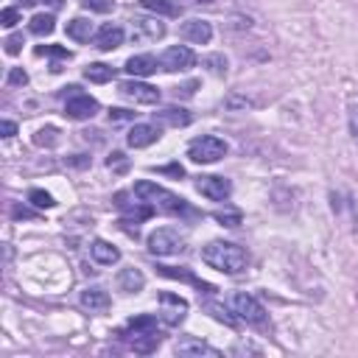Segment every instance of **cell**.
<instances>
[{"label":"cell","mask_w":358,"mask_h":358,"mask_svg":"<svg viewBox=\"0 0 358 358\" xmlns=\"http://www.w3.org/2000/svg\"><path fill=\"white\" fill-rule=\"evenodd\" d=\"M131 190H134V196H140L143 201H148V204L154 207V213H162V215H182V218H196V215H199L182 196L165 190V187L157 185V182L143 179V182H134Z\"/></svg>","instance_id":"obj_1"},{"label":"cell","mask_w":358,"mask_h":358,"mask_svg":"<svg viewBox=\"0 0 358 358\" xmlns=\"http://www.w3.org/2000/svg\"><path fill=\"white\" fill-rule=\"evenodd\" d=\"M201 260L224 274H241L249 263V255L243 246L229 243V241H210L207 246H201Z\"/></svg>","instance_id":"obj_2"},{"label":"cell","mask_w":358,"mask_h":358,"mask_svg":"<svg viewBox=\"0 0 358 358\" xmlns=\"http://www.w3.org/2000/svg\"><path fill=\"white\" fill-rule=\"evenodd\" d=\"M187 157L199 165H210V162H218L221 157H227V143L215 134H201L196 140L187 143Z\"/></svg>","instance_id":"obj_3"},{"label":"cell","mask_w":358,"mask_h":358,"mask_svg":"<svg viewBox=\"0 0 358 358\" xmlns=\"http://www.w3.org/2000/svg\"><path fill=\"white\" fill-rule=\"evenodd\" d=\"M229 305H232V313H235L241 322L255 324V327H266V308H263L252 294L238 291V294H232Z\"/></svg>","instance_id":"obj_4"},{"label":"cell","mask_w":358,"mask_h":358,"mask_svg":"<svg viewBox=\"0 0 358 358\" xmlns=\"http://www.w3.org/2000/svg\"><path fill=\"white\" fill-rule=\"evenodd\" d=\"M185 249V238L173 227H159L148 235V252L151 255H179Z\"/></svg>","instance_id":"obj_5"},{"label":"cell","mask_w":358,"mask_h":358,"mask_svg":"<svg viewBox=\"0 0 358 358\" xmlns=\"http://www.w3.org/2000/svg\"><path fill=\"white\" fill-rule=\"evenodd\" d=\"M98 112V101L87 92H81L76 84L70 87V95L64 98V115L70 120H90Z\"/></svg>","instance_id":"obj_6"},{"label":"cell","mask_w":358,"mask_h":358,"mask_svg":"<svg viewBox=\"0 0 358 358\" xmlns=\"http://www.w3.org/2000/svg\"><path fill=\"white\" fill-rule=\"evenodd\" d=\"M193 64H196V53H193L187 45H171V48H165L162 56H159V67H162L165 73H185V70H190Z\"/></svg>","instance_id":"obj_7"},{"label":"cell","mask_w":358,"mask_h":358,"mask_svg":"<svg viewBox=\"0 0 358 358\" xmlns=\"http://www.w3.org/2000/svg\"><path fill=\"white\" fill-rule=\"evenodd\" d=\"M159 305H162V310H159L162 324L176 327V324H182V322H185L187 299H182L179 294H168V291H162V294H159Z\"/></svg>","instance_id":"obj_8"},{"label":"cell","mask_w":358,"mask_h":358,"mask_svg":"<svg viewBox=\"0 0 358 358\" xmlns=\"http://www.w3.org/2000/svg\"><path fill=\"white\" fill-rule=\"evenodd\" d=\"M196 190L210 201H227L229 193H232V182L224 179V176H213L210 173V176H199L196 179Z\"/></svg>","instance_id":"obj_9"},{"label":"cell","mask_w":358,"mask_h":358,"mask_svg":"<svg viewBox=\"0 0 358 358\" xmlns=\"http://www.w3.org/2000/svg\"><path fill=\"white\" fill-rule=\"evenodd\" d=\"M117 92L126 98V101H131V103H157L159 101V90L157 87H151V84H145V81H123L120 87H117Z\"/></svg>","instance_id":"obj_10"},{"label":"cell","mask_w":358,"mask_h":358,"mask_svg":"<svg viewBox=\"0 0 358 358\" xmlns=\"http://www.w3.org/2000/svg\"><path fill=\"white\" fill-rule=\"evenodd\" d=\"M157 274L162 277H171V280H182V282H190L199 294H215L218 288L213 282H204L201 277H196L190 268H176V266H157Z\"/></svg>","instance_id":"obj_11"},{"label":"cell","mask_w":358,"mask_h":358,"mask_svg":"<svg viewBox=\"0 0 358 358\" xmlns=\"http://www.w3.org/2000/svg\"><path fill=\"white\" fill-rule=\"evenodd\" d=\"M165 36V25L157 17H134L131 20V39H148L157 42Z\"/></svg>","instance_id":"obj_12"},{"label":"cell","mask_w":358,"mask_h":358,"mask_svg":"<svg viewBox=\"0 0 358 358\" xmlns=\"http://www.w3.org/2000/svg\"><path fill=\"white\" fill-rule=\"evenodd\" d=\"M120 338L126 341L129 350H134L140 355H151L159 347V330L157 333H129V330H120Z\"/></svg>","instance_id":"obj_13"},{"label":"cell","mask_w":358,"mask_h":358,"mask_svg":"<svg viewBox=\"0 0 358 358\" xmlns=\"http://www.w3.org/2000/svg\"><path fill=\"white\" fill-rule=\"evenodd\" d=\"M159 137H162L159 126H154V123H134V126L129 129V134H126V143H129L131 148H145V145L157 143Z\"/></svg>","instance_id":"obj_14"},{"label":"cell","mask_w":358,"mask_h":358,"mask_svg":"<svg viewBox=\"0 0 358 358\" xmlns=\"http://www.w3.org/2000/svg\"><path fill=\"white\" fill-rule=\"evenodd\" d=\"M179 34L193 45H207L213 39V25L207 20H187V22H182Z\"/></svg>","instance_id":"obj_15"},{"label":"cell","mask_w":358,"mask_h":358,"mask_svg":"<svg viewBox=\"0 0 358 358\" xmlns=\"http://www.w3.org/2000/svg\"><path fill=\"white\" fill-rule=\"evenodd\" d=\"M120 45H123V28L120 25L106 22V25L98 28V34H95V48L98 50H115Z\"/></svg>","instance_id":"obj_16"},{"label":"cell","mask_w":358,"mask_h":358,"mask_svg":"<svg viewBox=\"0 0 358 358\" xmlns=\"http://www.w3.org/2000/svg\"><path fill=\"white\" fill-rule=\"evenodd\" d=\"M193 115L182 106H165L159 112H154V123H162V126H173V129H182V126H190Z\"/></svg>","instance_id":"obj_17"},{"label":"cell","mask_w":358,"mask_h":358,"mask_svg":"<svg viewBox=\"0 0 358 358\" xmlns=\"http://www.w3.org/2000/svg\"><path fill=\"white\" fill-rule=\"evenodd\" d=\"M173 352L176 355H207V358H221V350L210 347L207 341H199V338H182L173 344Z\"/></svg>","instance_id":"obj_18"},{"label":"cell","mask_w":358,"mask_h":358,"mask_svg":"<svg viewBox=\"0 0 358 358\" xmlns=\"http://www.w3.org/2000/svg\"><path fill=\"white\" fill-rule=\"evenodd\" d=\"M90 255H92V260L101 263V266H112V263L120 260V249L112 246L109 241H101V238H95V241L90 243Z\"/></svg>","instance_id":"obj_19"},{"label":"cell","mask_w":358,"mask_h":358,"mask_svg":"<svg viewBox=\"0 0 358 358\" xmlns=\"http://www.w3.org/2000/svg\"><path fill=\"white\" fill-rule=\"evenodd\" d=\"M157 59L151 56V53H137V56H131L129 62H126V73L129 76H151V73H157Z\"/></svg>","instance_id":"obj_20"},{"label":"cell","mask_w":358,"mask_h":358,"mask_svg":"<svg viewBox=\"0 0 358 358\" xmlns=\"http://www.w3.org/2000/svg\"><path fill=\"white\" fill-rule=\"evenodd\" d=\"M143 285H145V277H143L140 268H134V266L120 268V274H117V288H120V291H126V294H137Z\"/></svg>","instance_id":"obj_21"},{"label":"cell","mask_w":358,"mask_h":358,"mask_svg":"<svg viewBox=\"0 0 358 358\" xmlns=\"http://www.w3.org/2000/svg\"><path fill=\"white\" fill-rule=\"evenodd\" d=\"M81 305L87 310H106L109 308V294L103 288H87V291H81Z\"/></svg>","instance_id":"obj_22"},{"label":"cell","mask_w":358,"mask_h":358,"mask_svg":"<svg viewBox=\"0 0 358 358\" xmlns=\"http://www.w3.org/2000/svg\"><path fill=\"white\" fill-rule=\"evenodd\" d=\"M84 78L92 81V84H106V81L115 78V67H109L103 62H92V64L84 67Z\"/></svg>","instance_id":"obj_23"},{"label":"cell","mask_w":358,"mask_h":358,"mask_svg":"<svg viewBox=\"0 0 358 358\" xmlns=\"http://www.w3.org/2000/svg\"><path fill=\"white\" fill-rule=\"evenodd\" d=\"M64 31H67V36L76 39V42H90V36H92V22L84 20V17H73Z\"/></svg>","instance_id":"obj_24"},{"label":"cell","mask_w":358,"mask_h":358,"mask_svg":"<svg viewBox=\"0 0 358 358\" xmlns=\"http://www.w3.org/2000/svg\"><path fill=\"white\" fill-rule=\"evenodd\" d=\"M126 330H129V333H157V316H151V313L131 316V319L126 322Z\"/></svg>","instance_id":"obj_25"},{"label":"cell","mask_w":358,"mask_h":358,"mask_svg":"<svg viewBox=\"0 0 358 358\" xmlns=\"http://www.w3.org/2000/svg\"><path fill=\"white\" fill-rule=\"evenodd\" d=\"M28 28H31V34H36V36H48V34H53L56 20H53V14H34L31 22H28Z\"/></svg>","instance_id":"obj_26"},{"label":"cell","mask_w":358,"mask_h":358,"mask_svg":"<svg viewBox=\"0 0 358 358\" xmlns=\"http://www.w3.org/2000/svg\"><path fill=\"white\" fill-rule=\"evenodd\" d=\"M59 140H62V131H59L56 126L36 129V134H34V145H39V148H53Z\"/></svg>","instance_id":"obj_27"},{"label":"cell","mask_w":358,"mask_h":358,"mask_svg":"<svg viewBox=\"0 0 358 358\" xmlns=\"http://www.w3.org/2000/svg\"><path fill=\"white\" fill-rule=\"evenodd\" d=\"M140 6L145 11H154V14H165V17H176L179 14V6L173 0H140Z\"/></svg>","instance_id":"obj_28"},{"label":"cell","mask_w":358,"mask_h":358,"mask_svg":"<svg viewBox=\"0 0 358 358\" xmlns=\"http://www.w3.org/2000/svg\"><path fill=\"white\" fill-rule=\"evenodd\" d=\"M201 67H207L213 76H227V67H229V62H227V56L224 53H210V56H204L201 59Z\"/></svg>","instance_id":"obj_29"},{"label":"cell","mask_w":358,"mask_h":358,"mask_svg":"<svg viewBox=\"0 0 358 358\" xmlns=\"http://www.w3.org/2000/svg\"><path fill=\"white\" fill-rule=\"evenodd\" d=\"M204 308H207V310H210V313H213L218 322H224L227 327H238V322H241L238 316H229V310H227L224 305H218V302H207Z\"/></svg>","instance_id":"obj_30"},{"label":"cell","mask_w":358,"mask_h":358,"mask_svg":"<svg viewBox=\"0 0 358 358\" xmlns=\"http://www.w3.org/2000/svg\"><path fill=\"white\" fill-rule=\"evenodd\" d=\"M28 201H31L34 207H39V210H50V207L56 204L53 196L45 193V190H39V187H31V190H28Z\"/></svg>","instance_id":"obj_31"},{"label":"cell","mask_w":358,"mask_h":358,"mask_svg":"<svg viewBox=\"0 0 358 358\" xmlns=\"http://www.w3.org/2000/svg\"><path fill=\"white\" fill-rule=\"evenodd\" d=\"M213 218H215L221 227H238V224H241V210H229V207H224V210H215Z\"/></svg>","instance_id":"obj_32"},{"label":"cell","mask_w":358,"mask_h":358,"mask_svg":"<svg viewBox=\"0 0 358 358\" xmlns=\"http://www.w3.org/2000/svg\"><path fill=\"white\" fill-rule=\"evenodd\" d=\"M34 53L36 56H53V59H70V50L62 45H36Z\"/></svg>","instance_id":"obj_33"},{"label":"cell","mask_w":358,"mask_h":358,"mask_svg":"<svg viewBox=\"0 0 358 358\" xmlns=\"http://www.w3.org/2000/svg\"><path fill=\"white\" fill-rule=\"evenodd\" d=\"M347 117H350V134H352V140L358 143V95H355V98H350Z\"/></svg>","instance_id":"obj_34"},{"label":"cell","mask_w":358,"mask_h":358,"mask_svg":"<svg viewBox=\"0 0 358 358\" xmlns=\"http://www.w3.org/2000/svg\"><path fill=\"white\" fill-rule=\"evenodd\" d=\"M81 6L90 11H98V14H109L115 8V0H81Z\"/></svg>","instance_id":"obj_35"},{"label":"cell","mask_w":358,"mask_h":358,"mask_svg":"<svg viewBox=\"0 0 358 358\" xmlns=\"http://www.w3.org/2000/svg\"><path fill=\"white\" fill-rule=\"evenodd\" d=\"M17 22H20V8L8 6V8L0 11V25H3V28H14Z\"/></svg>","instance_id":"obj_36"},{"label":"cell","mask_w":358,"mask_h":358,"mask_svg":"<svg viewBox=\"0 0 358 358\" xmlns=\"http://www.w3.org/2000/svg\"><path fill=\"white\" fill-rule=\"evenodd\" d=\"M6 84H8V87H25V84H28V73H25L22 67H11Z\"/></svg>","instance_id":"obj_37"},{"label":"cell","mask_w":358,"mask_h":358,"mask_svg":"<svg viewBox=\"0 0 358 358\" xmlns=\"http://www.w3.org/2000/svg\"><path fill=\"white\" fill-rule=\"evenodd\" d=\"M106 168H115V171H126V168H129V159H126V154H123V151H112V154L106 157Z\"/></svg>","instance_id":"obj_38"},{"label":"cell","mask_w":358,"mask_h":358,"mask_svg":"<svg viewBox=\"0 0 358 358\" xmlns=\"http://www.w3.org/2000/svg\"><path fill=\"white\" fill-rule=\"evenodd\" d=\"M6 53L8 56H14V53H20V48H22V34H11V36H6Z\"/></svg>","instance_id":"obj_39"},{"label":"cell","mask_w":358,"mask_h":358,"mask_svg":"<svg viewBox=\"0 0 358 358\" xmlns=\"http://www.w3.org/2000/svg\"><path fill=\"white\" fill-rule=\"evenodd\" d=\"M199 87V81H187V84H182V87H173V95L179 98V95H193V90Z\"/></svg>","instance_id":"obj_40"},{"label":"cell","mask_w":358,"mask_h":358,"mask_svg":"<svg viewBox=\"0 0 358 358\" xmlns=\"http://www.w3.org/2000/svg\"><path fill=\"white\" fill-rule=\"evenodd\" d=\"M64 162H67V165H73V168H87V165H90V157H84V154H76V157H67Z\"/></svg>","instance_id":"obj_41"},{"label":"cell","mask_w":358,"mask_h":358,"mask_svg":"<svg viewBox=\"0 0 358 358\" xmlns=\"http://www.w3.org/2000/svg\"><path fill=\"white\" fill-rule=\"evenodd\" d=\"M159 173H171V176H185V168L179 165V162H171V165H165V168H157Z\"/></svg>","instance_id":"obj_42"},{"label":"cell","mask_w":358,"mask_h":358,"mask_svg":"<svg viewBox=\"0 0 358 358\" xmlns=\"http://www.w3.org/2000/svg\"><path fill=\"white\" fill-rule=\"evenodd\" d=\"M232 352L238 355V352H255V355H260V350L255 347V344H246V341H238L235 347H232Z\"/></svg>","instance_id":"obj_43"},{"label":"cell","mask_w":358,"mask_h":358,"mask_svg":"<svg viewBox=\"0 0 358 358\" xmlns=\"http://www.w3.org/2000/svg\"><path fill=\"white\" fill-rule=\"evenodd\" d=\"M134 117V112H126V109H109V120H129Z\"/></svg>","instance_id":"obj_44"},{"label":"cell","mask_w":358,"mask_h":358,"mask_svg":"<svg viewBox=\"0 0 358 358\" xmlns=\"http://www.w3.org/2000/svg\"><path fill=\"white\" fill-rule=\"evenodd\" d=\"M14 134H17V123L3 120V137H14Z\"/></svg>","instance_id":"obj_45"},{"label":"cell","mask_w":358,"mask_h":358,"mask_svg":"<svg viewBox=\"0 0 358 358\" xmlns=\"http://www.w3.org/2000/svg\"><path fill=\"white\" fill-rule=\"evenodd\" d=\"M36 3H45V6H50V8H59L64 0H36Z\"/></svg>","instance_id":"obj_46"},{"label":"cell","mask_w":358,"mask_h":358,"mask_svg":"<svg viewBox=\"0 0 358 358\" xmlns=\"http://www.w3.org/2000/svg\"><path fill=\"white\" fill-rule=\"evenodd\" d=\"M20 3H22V6H34L36 0H20Z\"/></svg>","instance_id":"obj_47"},{"label":"cell","mask_w":358,"mask_h":358,"mask_svg":"<svg viewBox=\"0 0 358 358\" xmlns=\"http://www.w3.org/2000/svg\"><path fill=\"white\" fill-rule=\"evenodd\" d=\"M193 3H213V0H193Z\"/></svg>","instance_id":"obj_48"}]
</instances>
